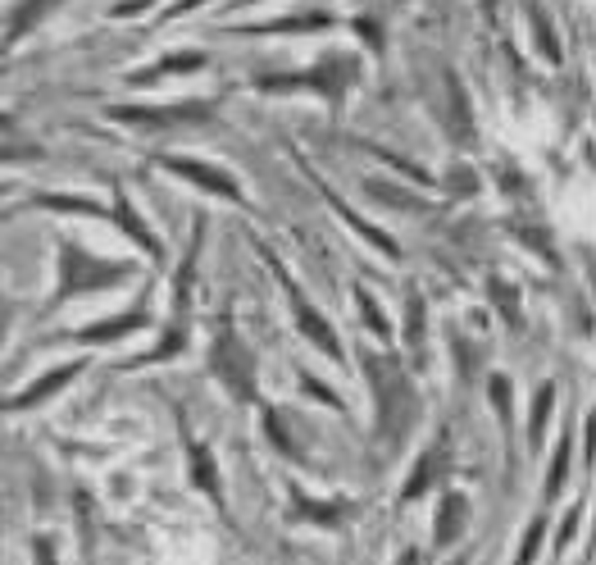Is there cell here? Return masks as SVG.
Wrapping results in <instances>:
<instances>
[{
  "label": "cell",
  "mask_w": 596,
  "mask_h": 565,
  "mask_svg": "<svg viewBox=\"0 0 596 565\" xmlns=\"http://www.w3.org/2000/svg\"><path fill=\"white\" fill-rule=\"evenodd\" d=\"M492 406H501V419H510V379L505 374L492 379Z\"/></svg>",
  "instance_id": "obj_25"
},
{
  "label": "cell",
  "mask_w": 596,
  "mask_h": 565,
  "mask_svg": "<svg viewBox=\"0 0 596 565\" xmlns=\"http://www.w3.org/2000/svg\"><path fill=\"white\" fill-rule=\"evenodd\" d=\"M209 370H214V379H223V388H228L237 401H255V361H251L246 342L237 337L233 319H218V328H214Z\"/></svg>",
  "instance_id": "obj_1"
},
{
  "label": "cell",
  "mask_w": 596,
  "mask_h": 565,
  "mask_svg": "<svg viewBox=\"0 0 596 565\" xmlns=\"http://www.w3.org/2000/svg\"><path fill=\"white\" fill-rule=\"evenodd\" d=\"M565 470H569V438H560V447H556V461H551V474H547V498H556V492H560Z\"/></svg>",
  "instance_id": "obj_20"
},
{
  "label": "cell",
  "mask_w": 596,
  "mask_h": 565,
  "mask_svg": "<svg viewBox=\"0 0 596 565\" xmlns=\"http://www.w3.org/2000/svg\"><path fill=\"white\" fill-rule=\"evenodd\" d=\"M542 534H547V525L533 520L529 534H524V547H519V556H514V565H533V556H538V547H542Z\"/></svg>",
  "instance_id": "obj_22"
},
{
  "label": "cell",
  "mask_w": 596,
  "mask_h": 565,
  "mask_svg": "<svg viewBox=\"0 0 596 565\" xmlns=\"http://www.w3.org/2000/svg\"><path fill=\"white\" fill-rule=\"evenodd\" d=\"M114 210H119V229H123V233H132V238H137V242L146 247V256H156V260H160L165 251H160L156 233H151V229H146V220H141V215H137V210L128 205V196H123V192L114 196Z\"/></svg>",
  "instance_id": "obj_10"
},
{
  "label": "cell",
  "mask_w": 596,
  "mask_h": 565,
  "mask_svg": "<svg viewBox=\"0 0 596 565\" xmlns=\"http://www.w3.org/2000/svg\"><path fill=\"white\" fill-rule=\"evenodd\" d=\"M264 256H269V251H264ZM269 265L278 269V282L287 288V301H291V310H296V324H301V333H306V337H310V342H315V346L324 351L328 361H342V346H337V337H333L328 319H324V315H319V310H315V306H310L306 297H301V288H296V282L287 278V269H282V265H278L273 256H269Z\"/></svg>",
  "instance_id": "obj_6"
},
{
  "label": "cell",
  "mask_w": 596,
  "mask_h": 565,
  "mask_svg": "<svg viewBox=\"0 0 596 565\" xmlns=\"http://www.w3.org/2000/svg\"><path fill=\"white\" fill-rule=\"evenodd\" d=\"M355 301H360V310H364V319H369V328H374V333H383V337H387V319H383V310H378V301H374V297H369L364 288H355Z\"/></svg>",
  "instance_id": "obj_24"
},
{
  "label": "cell",
  "mask_w": 596,
  "mask_h": 565,
  "mask_svg": "<svg viewBox=\"0 0 596 565\" xmlns=\"http://www.w3.org/2000/svg\"><path fill=\"white\" fill-rule=\"evenodd\" d=\"M360 32H364V41H369V46H383V41H378V28H374V23H369V19L360 23Z\"/></svg>",
  "instance_id": "obj_30"
},
{
  "label": "cell",
  "mask_w": 596,
  "mask_h": 565,
  "mask_svg": "<svg viewBox=\"0 0 596 565\" xmlns=\"http://www.w3.org/2000/svg\"><path fill=\"white\" fill-rule=\"evenodd\" d=\"M355 78H360V59L355 55H324L310 74H296V78H260V87L264 92H291V87H310V92H319L328 105H342L346 101V92L355 87Z\"/></svg>",
  "instance_id": "obj_3"
},
{
  "label": "cell",
  "mask_w": 596,
  "mask_h": 565,
  "mask_svg": "<svg viewBox=\"0 0 596 565\" xmlns=\"http://www.w3.org/2000/svg\"><path fill=\"white\" fill-rule=\"evenodd\" d=\"M214 114V105L205 101H173V105H114V119L119 123H137V128H182V123H205Z\"/></svg>",
  "instance_id": "obj_5"
},
{
  "label": "cell",
  "mask_w": 596,
  "mask_h": 565,
  "mask_svg": "<svg viewBox=\"0 0 596 565\" xmlns=\"http://www.w3.org/2000/svg\"><path fill=\"white\" fill-rule=\"evenodd\" d=\"M41 205H50V210H78V215H101V205L83 201V196H41Z\"/></svg>",
  "instance_id": "obj_23"
},
{
  "label": "cell",
  "mask_w": 596,
  "mask_h": 565,
  "mask_svg": "<svg viewBox=\"0 0 596 565\" xmlns=\"http://www.w3.org/2000/svg\"><path fill=\"white\" fill-rule=\"evenodd\" d=\"M369 379H374L378 388V424H383V438H401L405 434V424L414 419V392L405 383V374L392 365V361H378V356H369L364 361Z\"/></svg>",
  "instance_id": "obj_4"
},
{
  "label": "cell",
  "mask_w": 596,
  "mask_h": 565,
  "mask_svg": "<svg viewBox=\"0 0 596 565\" xmlns=\"http://www.w3.org/2000/svg\"><path fill=\"white\" fill-rule=\"evenodd\" d=\"M333 14H291V19H273V23H251L246 32H306V28H328Z\"/></svg>",
  "instance_id": "obj_16"
},
{
  "label": "cell",
  "mask_w": 596,
  "mask_h": 565,
  "mask_svg": "<svg viewBox=\"0 0 596 565\" xmlns=\"http://www.w3.org/2000/svg\"><path fill=\"white\" fill-rule=\"evenodd\" d=\"M483 10H487V14H492V10H496V0H483Z\"/></svg>",
  "instance_id": "obj_32"
},
{
  "label": "cell",
  "mask_w": 596,
  "mask_h": 565,
  "mask_svg": "<svg viewBox=\"0 0 596 565\" xmlns=\"http://www.w3.org/2000/svg\"><path fill=\"white\" fill-rule=\"evenodd\" d=\"M446 456H451V434L441 429V434L432 438V447L419 456V465H414V474H410V483H405V492H401L405 502H414L419 492H423V488H428V483H432V479L446 470Z\"/></svg>",
  "instance_id": "obj_8"
},
{
  "label": "cell",
  "mask_w": 596,
  "mask_h": 565,
  "mask_svg": "<svg viewBox=\"0 0 596 565\" xmlns=\"http://www.w3.org/2000/svg\"><path fill=\"white\" fill-rule=\"evenodd\" d=\"M146 5H151V0H119V5H114V14H119V19H128V14H141Z\"/></svg>",
  "instance_id": "obj_27"
},
{
  "label": "cell",
  "mask_w": 596,
  "mask_h": 565,
  "mask_svg": "<svg viewBox=\"0 0 596 565\" xmlns=\"http://www.w3.org/2000/svg\"><path fill=\"white\" fill-rule=\"evenodd\" d=\"M587 461H596V415L587 419Z\"/></svg>",
  "instance_id": "obj_29"
},
{
  "label": "cell",
  "mask_w": 596,
  "mask_h": 565,
  "mask_svg": "<svg viewBox=\"0 0 596 565\" xmlns=\"http://www.w3.org/2000/svg\"><path fill=\"white\" fill-rule=\"evenodd\" d=\"M160 165L169 169V174H182L187 183H196V187H209V192H218V196H228V201H242V187L223 174V169H214V165H200V160H187V156H160Z\"/></svg>",
  "instance_id": "obj_7"
},
{
  "label": "cell",
  "mask_w": 596,
  "mask_h": 565,
  "mask_svg": "<svg viewBox=\"0 0 596 565\" xmlns=\"http://www.w3.org/2000/svg\"><path fill=\"white\" fill-rule=\"evenodd\" d=\"M551 406H556V388L542 383V388H538V406H533V415H529V443H533V447H542V438H547Z\"/></svg>",
  "instance_id": "obj_17"
},
{
  "label": "cell",
  "mask_w": 596,
  "mask_h": 565,
  "mask_svg": "<svg viewBox=\"0 0 596 565\" xmlns=\"http://www.w3.org/2000/svg\"><path fill=\"white\" fill-rule=\"evenodd\" d=\"M55 5H59V0H23V5H19V10L10 14V28H5V41L14 46V41H19L23 32H32V28L41 23V19H46V14H50Z\"/></svg>",
  "instance_id": "obj_13"
},
{
  "label": "cell",
  "mask_w": 596,
  "mask_h": 565,
  "mask_svg": "<svg viewBox=\"0 0 596 565\" xmlns=\"http://www.w3.org/2000/svg\"><path fill=\"white\" fill-rule=\"evenodd\" d=\"M264 424H269V438H273V443H278L282 452H291V438H287V429H282V419H278L273 410L264 415Z\"/></svg>",
  "instance_id": "obj_26"
},
{
  "label": "cell",
  "mask_w": 596,
  "mask_h": 565,
  "mask_svg": "<svg viewBox=\"0 0 596 565\" xmlns=\"http://www.w3.org/2000/svg\"><path fill=\"white\" fill-rule=\"evenodd\" d=\"M37 561H41V565H55V556H50V543H46V538H37Z\"/></svg>",
  "instance_id": "obj_31"
},
{
  "label": "cell",
  "mask_w": 596,
  "mask_h": 565,
  "mask_svg": "<svg viewBox=\"0 0 596 565\" xmlns=\"http://www.w3.org/2000/svg\"><path fill=\"white\" fill-rule=\"evenodd\" d=\"M200 64H205V55H200V50H178V55H165L156 68L137 74L132 83H137V87H146V83H156V78H165V74H196Z\"/></svg>",
  "instance_id": "obj_11"
},
{
  "label": "cell",
  "mask_w": 596,
  "mask_h": 565,
  "mask_svg": "<svg viewBox=\"0 0 596 565\" xmlns=\"http://www.w3.org/2000/svg\"><path fill=\"white\" fill-rule=\"evenodd\" d=\"M291 498H296V502H301V516H315V520H324V525H333V520H342V516L351 511L346 502H342V507H315L310 498H301V492H291Z\"/></svg>",
  "instance_id": "obj_21"
},
{
  "label": "cell",
  "mask_w": 596,
  "mask_h": 565,
  "mask_svg": "<svg viewBox=\"0 0 596 565\" xmlns=\"http://www.w3.org/2000/svg\"><path fill=\"white\" fill-rule=\"evenodd\" d=\"M196 5H205V0H178V5H169V14L165 19H182L187 10H196Z\"/></svg>",
  "instance_id": "obj_28"
},
{
  "label": "cell",
  "mask_w": 596,
  "mask_h": 565,
  "mask_svg": "<svg viewBox=\"0 0 596 565\" xmlns=\"http://www.w3.org/2000/svg\"><path fill=\"white\" fill-rule=\"evenodd\" d=\"M324 192H328V187H324ZM328 201H333V205H337V215H342V220H346V224H351V229H355V233H364V238H369V242H374V247H378V251H387V256H392V260H396V256H401V251H396V242H392V238H387V233H378V229H374V224H364V220H360V215H351V205H346V201H342V196H333V192H328Z\"/></svg>",
  "instance_id": "obj_15"
},
{
  "label": "cell",
  "mask_w": 596,
  "mask_h": 565,
  "mask_svg": "<svg viewBox=\"0 0 596 565\" xmlns=\"http://www.w3.org/2000/svg\"><path fill=\"white\" fill-rule=\"evenodd\" d=\"M465 516H469L465 498H460V492H446L441 511H437V543H456L460 529H465Z\"/></svg>",
  "instance_id": "obj_12"
},
{
  "label": "cell",
  "mask_w": 596,
  "mask_h": 565,
  "mask_svg": "<svg viewBox=\"0 0 596 565\" xmlns=\"http://www.w3.org/2000/svg\"><path fill=\"white\" fill-rule=\"evenodd\" d=\"M132 269L119 265V260H96L87 256L78 242H64L59 247V301L64 297H78V292H101V288H114L123 282Z\"/></svg>",
  "instance_id": "obj_2"
},
{
  "label": "cell",
  "mask_w": 596,
  "mask_h": 565,
  "mask_svg": "<svg viewBox=\"0 0 596 565\" xmlns=\"http://www.w3.org/2000/svg\"><path fill=\"white\" fill-rule=\"evenodd\" d=\"M187 452H191V465H196V483H200V488L209 492V498L218 502V498H223V492H218V474H214V456H209V452H205L200 443H191V438H187Z\"/></svg>",
  "instance_id": "obj_18"
},
{
  "label": "cell",
  "mask_w": 596,
  "mask_h": 565,
  "mask_svg": "<svg viewBox=\"0 0 596 565\" xmlns=\"http://www.w3.org/2000/svg\"><path fill=\"white\" fill-rule=\"evenodd\" d=\"M237 5H246V0H233V10H237Z\"/></svg>",
  "instance_id": "obj_33"
},
{
  "label": "cell",
  "mask_w": 596,
  "mask_h": 565,
  "mask_svg": "<svg viewBox=\"0 0 596 565\" xmlns=\"http://www.w3.org/2000/svg\"><path fill=\"white\" fill-rule=\"evenodd\" d=\"M137 328H146V310H128V315H114L110 324H92V328H83L78 333V342H114V337H123V333H137Z\"/></svg>",
  "instance_id": "obj_9"
},
{
  "label": "cell",
  "mask_w": 596,
  "mask_h": 565,
  "mask_svg": "<svg viewBox=\"0 0 596 565\" xmlns=\"http://www.w3.org/2000/svg\"><path fill=\"white\" fill-rule=\"evenodd\" d=\"M73 374H78V365H64V370H50L46 379H37L23 397H10V410H19V406H37V401H46L55 388H64V383H73Z\"/></svg>",
  "instance_id": "obj_14"
},
{
  "label": "cell",
  "mask_w": 596,
  "mask_h": 565,
  "mask_svg": "<svg viewBox=\"0 0 596 565\" xmlns=\"http://www.w3.org/2000/svg\"><path fill=\"white\" fill-rule=\"evenodd\" d=\"M529 23H533V37H538L542 55H547L551 64H560V46H556V37H551V23H547V14H542L538 5H529Z\"/></svg>",
  "instance_id": "obj_19"
}]
</instances>
